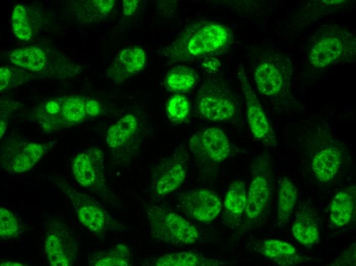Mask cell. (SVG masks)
Segmentation results:
<instances>
[{
	"label": "cell",
	"instance_id": "ba28073f",
	"mask_svg": "<svg viewBox=\"0 0 356 266\" xmlns=\"http://www.w3.org/2000/svg\"><path fill=\"white\" fill-rule=\"evenodd\" d=\"M58 186L72 201L80 223L90 231L99 234L113 227V218L98 202L86 194L76 191L64 183H60Z\"/></svg>",
	"mask_w": 356,
	"mask_h": 266
},
{
	"label": "cell",
	"instance_id": "e575fe53",
	"mask_svg": "<svg viewBox=\"0 0 356 266\" xmlns=\"http://www.w3.org/2000/svg\"><path fill=\"white\" fill-rule=\"evenodd\" d=\"M139 1L124 0L123 3V13L126 16L131 15L137 9Z\"/></svg>",
	"mask_w": 356,
	"mask_h": 266
},
{
	"label": "cell",
	"instance_id": "277c9868",
	"mask_svg": "<svg viewBox=\"0 0 356 266\" xmlns=\"http://www.w3.org/2000/svg\"><path fill=\"white\" fill-rule=\"evenodd\" d=\"M188 165L187 149L183 145L157 165L152 170L151 179L154 196H164L180 188L186 179Z\"/></svg>",
	"mask_w": 356,
	"mask_h": 266
},
{
	"label": "cell",
	"instance_id": "7a4b0ae2",
	"mask_svg": "<svg viewBox=\"0 0 356 266\" xmlns=\"http://www.w3.org/2000/svg\"><path fill=\"white\" fill-rule=\"evenodd\" d=\"M146 214L151 236L163 242L174 246L190 245L199 237L196 228L180 214L167 207H148Z\"/></svg>",
	"mask_w": 356,
	"mask_h": 266
},
{
	"label": "cell",
	"instance_id": "7402d4cb",
	"mask_svg": "<svg viewBox=\"0 0 356 266\" xmlns=\"http://www.w3.org/2000/svg\"><path fill=\"white\" fill-rule=\"evenodd\" d=\"M10 58L14 64L35 72L42 71L47 61L44 52L36 47L15 50L11 53Z\"/></svg>",
	"mask_w": 356,
	"mask_h": 266
},
{
	"label": "cell",
	"instance_id": "1f68e13d",
	"mask_svg": "<svg viewBox=\"0 0 356 266\" xmlns=\"http://www.w3.org/2000/svg\"><path fill=\"white\" fill-rule=\"evenodd\" d=\"M220 61L217 58L212 57H207L202 63L204 69L209 73L216 72L220 68Z\"/></svg>",
	"mask_w": 356,
	"mask_h": 266
},
{
	"label": "cell",
	"instance_id": "f546056e",
	"mask_svg": "<svg viewBox=\"0 0 356 266\" xmlns=\"http://www.w3.org/2000/svg\"><path fill=\"white\" fill-rule=\"evenodd\" d=\"M85 103V101L82 98H69L64 101L61 106L63 117L70 122L81 121L86 115Z\"/></svg>",
	"mask_w": 356,
	"mask_h": 266
},
{
	"label": "cell",
	"instance_id": "836d02e7",
	"mask_svg": "<svg viewBox=\"0 0 356 266\" xmlns=\"http://www.w3.org/2000/svg\"><path fill=\"white\" fill-rule=\"evenodd\" d=\"M11 79V72L8 68L2 67L0 69L1 91L4 90L9 85Z\"/></svg>",
	"mask_w": 356,
	"mask_h": 266
},
{
	"label": "cell",
	"instance_id": "30bf717a",
	"mask_svg": "<svg viewBox=\"0 0 356 266\" xmlns=\"http://www.w3.org/2000/svg\"><path fill=\"white\" fill-rule=\"evenodd\" d=\"M104 156L98 148L77 155L73 163L75 179L83 187L100 190L105 187L103 174Z\"/></svg>",
	"mask_w": 356,
	"mask_h": 266
},
{
	"label": "cell",
	"instance_id": "d4e9b609",
	"mask_svg": "<svg viewBox=\"0 0 356 266\" xmlns=\"http://www.w3.org/2000/svg\"><path fill=\"white\" fill-rule=\"evenodd\" d=\"M130 250L125 244L120 243L110 250L98 255L92 264L96 266H128L131 264Z\"/></svg>",
	"mask_w": 356,
	"mask_h": 266
},
{
	"label": "cell",
	"instance_id": "83f0119b",
	"mask_svg": "<svg viewBox=\"0 0 356 266\" xmlns=\"http://www.w3.org/2000/svg\"><path fill=\"white\" fill-rule=\"evenodd\" d=\"M166 110L171 122L180 124L188 119L190 113V103L184 95L176 94L172 96L168 100Z\"/></svg>",
	"mask_w": 356,
	"mask_h": 266
},
{
	"label": "cell",
	"instance_id": "603a6c76",
	"mask_svg": "<svg viewBox=\"0 0 356 266\" xmlns=\"http://www.w3.org/2000/svg\"><path fill=\"white\" fill-rule=\"evenodd\" d=\"M353 202L347 192L341 191L334 196L330 205V219L333 224L342 227L351 218Z\"/></svg>",
	"mask_w": 356,
	"mask_h": 266
},
{
	"label": "cell",
	"instance_id": "484cf974",
	"mask_svg": "<svg viewBox=\"0 0 356 266\" xmlns=\"http://www.w3.org/2000/svg\"><path fill=\"white\" fill-rule=\"evenodd\" d=\"M79 15L88 24L93 23L107 15L114 6V1H81Z\"/></svg>",
	"mask_w": 356,
	"mask_h": 266
},
{
	"label": "cell",
	"instance_id": "d590c367",
	"mask_svg": "<svg viewBox=\"0 0 356 266\" xmlns=\"http://www.w3.org/2000/svg\"><path fill=\"white\" fill-rule=\"evenodd\" d=\"M46 109L47 111L51 114H56L59 110V105L54 101H50L47 104Z\"/></svg>",
	"mask_w": 356,
	"mask_h": 266
},
{
	"label": "cell",
	"instance_id": "6da1fadb",
	"mask_svg": "<svg viewBox=\"0 0 356 266\" xmlns=\"http://www.w3.org/2000/svg\"><path fill=\"white\" fill-rule=\"evenodd\" d=\"M232 39L226 26L210 21H200L188 26L176 39L163 50L172 62L188 61L211 57L225 51Z\"/></svg>",
	"mask_w": 356,
	"mask_h": 266
},
{
	"label": "cell",
	"instance_id": "ac0fdd59",
	"mask_svg": "<svg viewBox=\"0 0 356 266\" xmlns=\"http://www.w3.org/2000/svg\"><path fill=\"white\" fill-rule=\"evenodd\" d=\"M258 249L262 255L280 265L295 264L301 261L296 249L284 241L268 239L260 243Z\"/></svg>",
	"mask_w": 356,
	"mask_h": 266
},
{
	"label": "cell",
	"instance_id": "2e32d148",
	"mask_svg": "<svg viewBox=\"0 0 356 266\" xmlns=\"http://www.w3.org/2000/svg\"><path fill=\"white\" fill-rule=\"evenodd\" d=\"M254 80L259 92L266 96H274L280 93L283 83V76L272 62H264L257 66Z\"/></svg>",
	"mask_w": 356,
	"mask_h": 266
},
{
	"label": "cell",
	"instance_id": "ffe728a7",
	"mask_svg": "<svg viewBox=\"0 0 356 266\" xmlns=\"http://www.w3.org/2000/svg\"><path fill=\"white\" fill-rule=\"evenodd\" d=\"M221 262L205 257L192 251H181L165 254L154 262L156 266H214Z\"/></svg>",
	"mask_w": 356,
	"mask_h": 266
},
{
	"label": "cell",
	"instance_id": "8fae6325",
	"mask_svg": "<svg viewBox=\"0 0 356 266\" xmlns=\"http://www.w3.org/2000/svg\"><path fill=\"white\" fill-rule=\"evenodd\" d=\"M8 147L1 154L4 168L12 173L30 170L46 152V148L39 144L21 143Z\"/></svg>",
	"mask_w": 356,
	"mask_h": 266
},
{
	"label": "cell",
	"instance_id": "f1b7e54d",
	"mask_svg": "<svg viewBox=\"0 0 356 266\" xmlns=\"http://www.w3.org/2000/svg\"><path fill=\"white\" fill-rule=\"evenodd\" d=\"M12 25L14 33L19 39L27 41L31 39L32 30L28 21L26 10L23 5H17L14 8Z\"/></svg>",
	"mask_w": 356,
	"mask_h": 266
},
{
	"label": "cell",
	"instance_id": "d6986e66",
	"mask_svg": "<svg viewBox=\"0 0 356 266\" xmlns=\"http://www.w3.org/2000/svg\"><path fill=\"white\" fill-rule=\"evenodd\" d=\"M138 127L136 116L131 114L125 115L107 130L106 136L107 145L113 149L122 147L132 137Z\"/></svg>",
	"mask_w": 356,
	"mask_h": 266
},
{
	"label": "cell",
	"instance_id": "3957f363",
	"mask_svg": "<svg viewBox=\"0 0 356 266\" xmlns=\"http://www.w3.org/2000/svg\"><path fill=\"white\" fill-rule=\"evenodd\" d=\"M237 105L231 91L221 78L206 79L196 96L195 110L201 118L212 122L230 120L236 114Z\"/></svg>",
	"mask_w": 356,
	"mask_h": 266
},
{
	"label": "cell",
	"instance_id": "5b68a950",
	"mask_svg": "<svg viewBox=\"0 0 356 266\" xmlns=\"http://www.w3.org/2000/svg\"><path fill=\"white\" fill-rule=\"evenodd\" d=\"M237 76L245 98L248 123L253 136L266 147H276L277 140L275 133L243 67L237 68Z\"/></svg>",
	"mask_w": 356,
	"mask_h": 266
},
{
	"label": "cell",
	"instance_id": "52a82bcc",
	"mask_svg": "<svg viewBox=\"0 0 356 266\" xmlns=\"http://www.w3.org/2000/svg\"><path fill=\"white\" fill-rule=\"evenodd\" d=\"M188 146L193 156L205 163H220L231 153L229 138L222 130L216 127L208 128L193 135Z\"/></svg>",
	"mask_w": 356,
	"mask_h": 266
},
{
	"label": "cell",
	"instance_id": "5bb4252c",
	"mask_svg": "<svg viewBox=\"0 0 356 266\" xmlns=\"http://www.w3.org/2000/svg\"><path fill=\"white\" fill-rule=\"evenodd\" d=\"M341 149L331 145L319 151L314 157L312 169L317 179L321 182H328L337 174L342 163Z\"/></svg>",
	"mask_w": 356,
	"mask_h": 266
},
{
	"label": "cell",
	"instance_id": "9c48e42d",
	"mask_svg": "<svg viewBox=\"0 0 356 266\" xmlns=\"http://www.w3.org/2000/svg\"><path fill=\"white\" fill-rule=\"evenodd\" d=\"M178 201L181 209L188 216L204 223L213 221L222 209L218 196L205 188L185 191L180 194Z\"/></svg>",
	"mask_w": 356,
	"mask_h": 266
},
{
	"label": "cell",
	"instance_id": "44dd1931",
	"mask_svg": "<svg viewBox=\"0 0 356 266\" xmlns=\"http://www.w3.org/2000/svg\"><path fill=\"white\" fill-rule=\"evenodd\" d=\"M197 79V74L193 69L184 65H178L167 73L164 85L169 91L184 93L191 89L196 84Z\"/></svg>",
	"mask_w": 356,
	"mask_h": 266
},
{
	"label": "cell",
	"instance_id": "9a60e30c",
	"mask_svg": "<svg viewBox=\"0 0 356 266\" xmlns=\"http://www.w3.org/2000/svg\"><path fill=\"white\" fill-rule=\"evenodd\" d=\"M292 231L295 238L304 246H312L319 239L318 224L313 210L306 205L299 207Z\"/></svg>",
	"mask_w": 356,
	"mask_h": 266
},
{
	"label": "cell",
	"instance_id": "4316f807",
	"mask_svg": "<svg viewBox=\"0 0 356 266\" xmlns=\"http://www.w3.org/2000/svg\"><path fill=\"white\" fill-rule=\"evenodd\" d=\"M45 251L50 264L52 266H68L71 259L60 238L55 234H50L45 241Z\"/></svg>",
	"mask_w": 356,
	"mask_h": 266
},
{
	"label": "cell",
	"instance_id": "4dcf8cb0",
	"mask_svg": "<svg viewBox=\"0 0 356 266\" xmlns=\"http://www.w3.org/2000/svg\"><path fill=\"white\" fill-rule=\"evenodd\" d=\"M18 231V222L15 215L9 210L0 209V235L3 238L15 236Z\"/></svg>",
	"mask_w": 356,
	"mask_h": 266
},
{
	"label": "cell",
	"instance_id": "4fadbf2b",
	"mask_svg": "<svg viewBox=\"0 0 356 266\" xmlns=\"http://www.w3.org/2000/svg\"><path fill=\"white\" fill-rule=\"evenodd\" d=\"M146 61V54L142 48H126L118 55L108 69V75L115 81L123 82L142 70Z\"/></svg>",
	"mask_w": 356,
	"mask_h": 266
},
{
	"label": "cell",
	"instance_id": "7c38bea8",
	"mask_svg": "<svg viewBox=\"0 0 356 266\" xmlns=\"http://www.w3.org/2000/svg\"><path fill=\"white\" fill-rule=\"evenodd\" d=\"M349 48H355V42H348L346 41V37L343 38L339 35L326 36L311 49L309 62L316 68L326 67L345 55Z\"/></svg>",
	"mask_w": 356,
	"mask_h": 266
},
{
	"label": "cell",
	"instance_id": "8d00e7d4",
	"mask_svg": "<svg viewBox=\"0 0 356 266\" xmlns=\"http://www.w3.org/2000/svg\"><path fill=\"white\" fill-rule=\"evenodd\" d=\"M0 265H23V264L19 263V262H12V261H6L4 262H1Z\"/></svg>",
	"mask_w": 356,
	"mask_h": 266
},
{
	"label": "cell",
	"instance_id": "cb8c5ba5",
	"mask_svg": "<svg viewBox=\"0 0 356 266\" xmlns=\"http://www.w3.org/2000/svg\"><path fill=\"white\" fill-rule=\"evenodd\" d=\"M247 198L244 183L239 180L233 181L225 194L224 206L232 214L239 216L244 211Z\"/></svg>",
	"mask_w": 356,
	"mask_h": 266
},
{
	"label": "cell",
	"instance_id": "d6a6232c",
	"mask_svg": "<svg viewBox=\"0 0 356 266\" xmlns=\"http://www.w3.org/2000/svg\"><path fill=\"white\" fill-rule=\"evenodd\" d=\"M85 110L86 115L88 116H97L100 113V104L94 100H87L85 103Z\"/></svg>",
	"mask_w": 356,
	"mask_h": 266
},
{
	"label": "cell",
	"instance_id": "e0dca14e",
	"mask_svg": "<svg viewBox=\"0 0 356 266\" xmlns=\"http://www.w3.org/2000/svg\"><path fill=\"white\" fill-rule=\"evenodd\" d=\"M277 185V223L280 226H285L288 222L295 207L297 189L294 184L285 176L278 178Z\"/></svg>",
	"mask_w": 356,
	"mask_h": 266
},
{
	"label": "cell",
	"instance_id": "8992f818",
	"mask_svg": "<svg viewBox=\"0 0 356 266\" xmlns=\"http://www.w3.org/2000/svg\"><path fill=\"white\" fill-rule=\"evenodd\" d=\"M270 161L264 154L258 156L252 164V179L247 194L246 215L250 219L257 217L263 211L271 191Z\"/></svg>",
	"mask_w": 356,
	"mask_h": 266
}]
</instances>
